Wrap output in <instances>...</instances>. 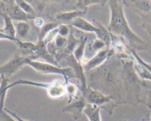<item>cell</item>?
<instances>
[{
	"mask_svg": "<svg viewBox=\"0 0 151 121\" xmlns=\"http://www.w3.org/2000/svg\"><path fill=\"white\" fill-rule=\"evenodd\" d=\"M122 61L113 54L100 67L86 73L88 86L113 98L117 104H125Z\"/></svg>",
	"mask_w": 151,
	"mask_h": 121,
	"instance_id": "cell-1",
	"label": "cell"
},
{
	"mask_svg": "<svg viewBox=\"0 0 151 121\" xmlns=\"http://www.w3.org/2000/svg\"><path fill=\"white\" fill-rule=\"evenodd\" d=\"M110 11V18L107 30L112 35L124 40L130 48L137 51L145 50L147 44L130 27L124 14L123 2L119 1L107 2Z\"/></svg>",
	"mask_w": 151,
	"mask_h": 121,
	"instance_id": "cell-2",
	"label": "cell"
},
{
	"mask_svg": "<svg viewBox=\"0 0 151 121\" xmlns=\"http://www.w3.org/2000/svg\"><path fill=\"white\" fill-rule=\"evenodd\" d=\"M123 65V83H124L125 104L135 105L142 103L147 90L150 86L146 84L136 73L133 67V60H122Z\"/></svg>",
	"mask_w": 151,
	"mask_h": 121,
	"instance_id": "cell-3",
	"label": "cell"
},
{
	"mask_svg": "<svg viewBox=\"0 0 151 121\" xmlns=\"http://www.w3.org/2000/svg\"><path fill=\"white\" fill-rule=\"evenodd\" d=\"M85 97L88 104L96 106L100 109H103L107 112L110 116L113 115V112L116 107L119 106L116 100L112 97L106 95L99 91L96 90L89 86L82 93Z\"/></svg>",
	"mask_w": 151,
	"mask_h": 121,
	"instance_id": "cell-4",
	"label": "cell"
},
{
	"mask_svg": "<svg viewBox=\"0 0 151 121\" xmlns=\"http://www.w3.org/2000/svg\"><path fill=\"white\" fill-rule=\"evenodd\" d=\"M27 66L30 67L40 74L60 75L64 78V80L66 81V83L69 81L70 79L75 78L73 72L70 67L62 68V67H59V66L54 65V64H50V63L42 62V61H39L36 60H31L30 58L27 60Z\"/></svg>",
	"mask_w": 151,
	"mask_h": 121,
	"instance_id": "cell-5",
	"label": "cell"
},
{
	"mask_svg": "<svg viewBox=\"0 0 151 121\" xmlns=\"http://www.w3.org/2000/svg\"><path fill=\"white\" fill-rule=\"evenodd\" d=\"M28 60L29 58L22 56L19 53H16L6 63L0 66V78L4 76L9 79L24 66H27Z\"/></svg>",
	"mask_w": 151,
	"mask_h": 121,
	"instance_id": "cell-6",
	"label": "cell"
},
{
	"mask_svg": "<svg viewBox=\"0 0 151 121\" xmlns=\"http://www.w3.org/2000/svg\"><path fill=\"white\" fill-rule=\"evenodd\" d=\"M0 12L4 13L11 19L17 21H27L29 19H36L33 16L28 15L22 11L15 1H4L0 2Z\"/></svg>",
	"mask_w": 151,
	"mask_h": 121,
	"instance_id": "cell-7",
	"label": "cell"
},
{
	"mask_svg": "<svg viewBox=\"0 0 151 121\" xmlns=\"http://www.w3.org/2000/svg\"><path fill=\"white\" fill-rule=\"evenodd\" d=\"M66 60L67 64L68 65V67L71 68L74 73L75 78L78 79L79 81V90L83 93L84 91L86 90L88 88V79H87L86 73L84 70L83 65L82 64L77 61V60L74 58L73 55L69 56H67L65 58Z\"/></svg>",
	"mask_w": 151,
	"mask_h": 121,
	"instance_id": "cell-8",
	"label": "cell"
},
{
	"mask_svg": "<svg viewBox=\"0 0 151 121\" xmlns=\"http://www.w3.org/2000/svg\"><path fill=\"white\" fill-rule=\"evenodd\" d=\"M88 105L86 100L83 95L77 96L68 105L63 106L62 112L63 113H69L75 121H79L84 114V110Z\"/></svg>",
	"mask_w": 151,
	"mask_h": 121,
	"instance_id": "cell-9",
	"label": "cell"
},
{
	"mask_svg": "<svg viewBox=\"0 0 151 121\" xmlns=\"http://www.w3.org/2000/svg\"><path fill=\"white\" fill-rule=\"evenodd\" d=\"M113 54H114L113 50H112V48L109 47H105L101 51L98 52L83 66L85 73L91 71L104 64Z\"/></svg>",
	"mask_w": 151,
	"mask_h": 121,
	"instance_id": "cell-10",
	"label": "cell"
},
{
	"mask_svg": "<svg viewBox=\"0 0 151 121\" xmlns=\"http://www.w3.org/2000/svg\"><path fill=\"white\" fill-rule=\"evenodd\" d=\"M87 11H88V8L61 12L56 14L55 19L59 24H70L76 19L83 17L86 14Z\"/></svg>",
	"mask_w": 151,
	"mask_h": 121,
	"instance_id": "cell-11",
	"label": "cell"
},
{
	"mask_svg": "<svg viewBox=\"0 0 151 121\" xmlns=\"http://www.w3.org/2000/svg\"><path fill=\"white\" fill-rule=\"evenodd\" d=\"M49 97L52 99H59L66 94V81L61 79H55L51 81L50 88L47 90Z\"/></svg>",
	"mask_w": 151,
	"mask_h": 121,
	"instance_id": "cell-12",
	"label": "cell"
},
{
	"mask_svg": "<svg viewBox=\"0 0 151 121\" xmlns=\"http://www.w3.org/2000/svg\"><path fill=\"white\" fill-rule=\"evenodd\" d=\"M70 24L75 28L84 31V32L93 33L96 34V36L98 35V33H99V28L97 26H96L94 24H91L83 17L76 19Z\"/></svg>",
	"mask_w": 151,
	"mask_h": 121,
	"instance_id": "cell-13",
	"label": "cell"
},
{
	"mask_svg": "<svg viewBox=\"0 0 151 121\" xmlns=\"http://www.w3.org/2000/svg\"><path fill=\"white\" fill-rule=\"evenodd\" d=\"M93 24L99 28V33H98V35H96V38L102 41L106 44L107 47L111 48L112 35L107 30V27H104L101 22H99L96 20H93Z\"/></svg>",
	"mask_w": 151,
	"mask_h": 121,
	"instance_id": "cell-14",
	"label": "cell"
},
{
	"mask_svg": "<svg viewBox=\"0 0 151 121\" xmlns=\"http://www.w3.org/2000/svg\"><path fill=\"white\" fill-rule=\"evenodd\" d=\"M0 15L4 21V27L0 29V31L12 38H16V29L13 20L8 15L2 12H0Z\"/></svg>",
	"mask_w": 151,
	"mask_h": 121,
	"instance_id": "cell-15",
	"label": "cell"
},
{
	"mask_svg": "<svg viewBox=\"0 0 151 121\" xmlns=\"http://www.w3.org/2000/svg\"><path fill=\"white\" fill-rule=\"evenodd\" d=\"M100 108L88 104L84 110V115H86L89 121H101Z\"/></svg>",
	"mask_w": 151,
	"mask_h": 121,
	"instance_id": "cell-16",
	"label": "cell"
},
{
	"mask_svg": "<svg viewBox=\"0 0 151 121\" xmlns=\"http://www.w3.org/2000/svg\"><path fill=\"white\" fill-rule=\"evenodd\" d=\"M16 29V38L19 40L24 38L30 30V24L27 21H17L14 24Z\"/></svg>",
	"mask_w": 151,
	"mask_h": 121,
	"instance_id": "cell-17",
	"label": "cell"
},
{
	"mask_svg": "<svg viewBox=\"0 0 151 121\" xmlns=\"http://www.w3.org/2000/svg\"><path fill=\"white\" fill-rule=\"evenodd\" d=\"M9 79L6 78L4 76H1V84H0V111L5 109V102L6 98V95L9 90Z\"/></svg>",
	"mask_w": 151,
	"mask_h": 121,
	"instance_id": "cell-18",
	"label": "cell"
},
{
	"mask_svg": "<svg viewBox=\"0 0 151 121\" xmlns=\"http://www.w3.org/2000/svg\"><path fill=\"white\" fill-rule=\"evenodd\" d=\"M87 41H88V37L84 36L81 37L80 41L78 44V45L76 46V49L74 50L73 53V56H74L77 61H79L81 64V61L83 59V58L85 57V47H86Z\"/></svg>",
	"mask_w": 151,
	"mask_h": 121,
	"instance_id": "cell-19",
	"label": "cell"
},
{
	"mask_svg": "<svg viewBox=\"0 0 151 121\" xmlns=\"http://www.w3.org/2000/svg\"><path fill=\"white\" fill-rule=\"evenodd\" d=\"M59 24L58 22H47L45 23L42 27L40 28V35L38 38V43H42L45 38L46 36L55 28L59 27Z\"/></svg>",
	"mask_w": 151,
	"mask_h": 121,
	"instance_id": "cell-20",
	"label": "cell"
},
{
	"mask_svg": "<svg viewBox=\"0 0 151 121\" xmlns=\"http://www.w3.org/2000/svg\"><path fill=\"white\" fill-rule=\"evenodd\" d=\"M79 90V85L76 84L71 81H68L66 83V94L68 98V103H70L73 99L77 97L78 91Z\"/></svg>",
	"mask_w": 151,
	"mask_h": 121,
	"instance_id": "cell-21",
	"label": "cell"
},
{
	"mask_svg": "<svg viewBox=\"0 0 151 121\" xmlns=\"http://www.w3.org/2000/svg\"><path fill=\"white\" fill-rule=\"evenodd\" d=\"M130 3L132 4L139 12L143 14H149L151 12V1H138Z\"/></svg>",
	"mask_w": 151,
	"mask_h": 121,
	"instance_id": "cell-22",
	"label": "cell"
},
{
	"mask_svg": "<svg viewBox=\"0 0 151 121\" xmlns=\"http://www.w3.org/2000/svg\"><path fill=\"white\" fill-rule=\"evenodd\" d=\"M107 47L106 44L102 41L99 40V38H96L88 44V50L92 54H96L98 52L101 51V50Z\"/></svg>",
	"mask_w": 151,
	"mask_h": 121,
	"instance_id": "cell-23",
	"label": "cell"
},
{
	"mask_svg": "<svg viewBox=\"0 0 151 121\" xmlns=\"http://www.w3.org/2000/svg\"><path fill=\"white\" fill-rule=\"evenodd\" d=\"M16 3L17 4L19 7L22 9V11H24L25 14H28V15L33 16H36V14H35V11L33 9V6L28 3V2H25V1H15Z\"/></svg>",
	"mask_w": 151,
	"mask_h": 121,
	"instance_id": "cell-24",
	"label": "cell"
},
{
	"mask_svg": "<svg viewBox=\"0 0 151 121\" xmlns=\"http://www.w3.org/2000/svg\"><path fill=\"white\" fill-rule=\"evenodd\" d=\"M58 35H59V27L55 28L54 30H51V31L46 36V37L44 38V40H43V41L42 43H43L45 45L47 46L49 43L54 41Z\"/></svg>",
	"mask_w": 151,
	"mask_h": 121,
	"instance_id": "cell-25",
	"label": "cell"
},
{
	"mask_svg": "<svg viewBox=\"0 0 151 121\" xmlns=\"http://www.w3.org/2000/svg\"><path fill=\"white\" fill-rule=\"evenodd\" d=\"M54 44L56 49H57V52L61 51V50H63V49L66 47L67 44H68V38L60 36L58 35L57 37L56 38V39L54 40ZM55 57H56V56H55Z\"/></svg>",
	"mask_w": 151,
	"mask_h": 121,
	"instance_id": "cell-26",
	"label": "cell"
},
{
	"mask_svg": "<svg viewBox=\"0 0 151 121\" xmlns=\"http://www.w3.org/2000/svg\"><path fill=\"white\" fill-rule=\"evenodd\" d=\"M129 49H130V53H131V54H132V56H133V57L134 58L136 59V60H138L139 62H140L141 64H143V65L145 66V67H146V68L147 69V70H149V71L150 72V73H151V65H150V64H147V62H145V61L143 60V59L141 58V57L139 56V55L137 54V53H136V50H133V49L130 48V47H129Z\"/></svg>",
	"mask_w": 151,
	"mask_h": 121,
	"instance_id": "cell-27",
	"label": "cell"
},
{
	"mask_svg": "<svg viewBox=\"0 0 151 121\" xmlns=\"http://www.w3.org/2000/svg\"><path fill=\"white\" fill-rule=\"evenodd\" d=\"M70 34V30L67 24H59V36L68 38Z\"/></svg>",
	"mask_w": 151,
	"mask_h": 121,
	"instance_id": "cell-28",
	"label": "cell"
},
{
	"mask_svg": "<svg viewBox=\"0 0 151 121\" xmlns=\"http://www.w3.org/2000/svg\"><path fill=\"white\" fill-rule=\"evenodd\" d=\"M142 103L146 105L151 110V86H150L147 90Z\"/></svg>",
	"mask_w": 151,
	"mask_h": 121,
	"instance_id": "cell-29",
	"label": "cell"
},
{
	"mask_svg": "<svg viewBox=\"0 0 151 121\" xmlns=\"http://www.w3.org/2000/svg\"><path fill=\"white\" fill-rule=\"evenodd\" d=\"M0 121H17L11 115L5 112V110L0 111Z\"/></svg>",
	"mask_w": 151,
	"mask_h": 121,
	"instance_id": "cell-30",
	"label": "cell"
},
{
	"mask_svg": "<svg viewBox=\"0 0 151 121\" xmlns=\"http://www.w3.org/2000/svg\"><path fill=\"white\" fill-rule=\"evenodd\" d=\"M5 112H8L9 115H11V116L15 118V119L17 120V121H28V120H26L23 119V118L20 117L19 116V115H17V113H15V112H12V111L9 110V109H8L7 108H5Z\"/></svg>",
	"mask_w": 151,
	"mask_h": 121,
	"instance_id": "cell-31",
	"label": "cell"
},
{
	"mask_svg": "<svg viewBox=\"0 0 151 121\" xmlns=\"http://www.w3.org/2000/svg\"><path fill=\"white\" fill-rule=\"evenodd\" d=\"M0 40H6V41H12L14 43V41L17 40V38H12V37L6 35L5 33L0 31Z\"/></svg>",
	"mask_w": 151,
	"mask_h": 121,
	"instance_id": "cell-32",
	"label": "cell"
},
{
	"mask_svg": "<svg viewBox=\"0 0 151 121\" xmlns=\"http://www.w3.org/2000/svg\"><path fill=\"white\" fill-rule=\"evenodd\" d=\"M34 24L36 27H39L41 28L45 23L44 20L42 18H36L34 19Z\"/></svg>",
	"mask_w": 151,
	"mask_h": 121,
	"instance_id": "cell-33",
	"label": "cell"
},
{
	"mask_svg": "<svg viewBox=\"0 0 151 121\" xmlns=\"http://www.w3.org/2000/svg\"><path fill=\"white\" fill-rule=\"evenodd\" d=\"M120 121H130V120H129L125 119V120H120Z\"/></svg>",
	"mask_w": 151,
	"mask_h": 121,
	"instance_id": "cell-34",
	"label": "cell"
},
{
	"mask_svg": "<svg viewBox=\"0 0 151 121\" xmlns=\"http://www.w3.org/2000/svg\"><path fill=\"white\" fill-rule=\"evenodd\" d=\"M150 120H151V118H150Z\"/></svg>",
	"mask_w": 151,
	"mask_h": 121,
	"instance_id": "cell-35",
	"label": "cell"
},
{
	"mask_svg": "<svg viewBox=\"0 0 151 121\" xmlns=\"http://www.w3.org/2000/svg\"><path fill=\"white\" fill-rule=\"evenodd\" d=\"M150 121H151V120H150Z\"/></svg>",
	"mask_w": 151,
	"mask_h": 121,
	"instance_id": "cell-36",
	"label": "cell"
}]
</instances>
